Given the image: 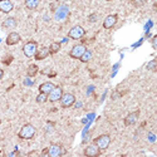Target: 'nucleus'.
<instances>
[{"mask_svg":"<svg viewBox=\"0 0 157 157\" xmlns=\"http://www.w3.org/2000/svg\"><path fill=\"white\" fill-rule=\"evenodd\" d=\"M140 118V111H135V112H131L127 114V117H124V126H133L136 124V122Z\"/></svg>","mask_w":157,"mask_h":157,"instance_id":"nucleus-12","label":"nucleus"},{"mask_svg":"<svg viewBox=\"0 0 157 157\" xmlns=\"http://www.w3.org/2000/svg\"><path fill=\"white\" fill-rule=\"evenodd\" d=\"M156 43H157V36H153V39H152V47H153L155 49L157 48V44H156Z\"/></svg>","mask_w":157,"mask_h":157,"instance_id":"nucleus-25","label":"nucleus"},{"mask_svg":"<svg viewBox=\"0 0 157 157\" xmlns=\"http://www.w3.org/2000/svg\"><path fill=\"white\" fill-rule=\"evenodd\" d=\"M67 153L65 148L62 145H57V143H52L48 147V156L49 157H60Z\"/></svg>","mask_w":157,"mask_h":157,"instance_id":"nucleus-5","label":"nucleus"},{"mask_svg":"<svg viewBox=\"0 0 157 157\" xmlns=\"http://www.w3.org/2000/svg\"><path fill=\"white\" fill-rule=\"evenodd\" d=\"M89 20L90 21H96L97 20V14H92V15H90V18H89Z\"/></svg>","mask_w":157,"mask_h":157,"instance_id":"nucleus-26","label":"nucleus"},{"mask_svg":"<svg viewBox=\"0 0 157 157\" xmlns=\"http://www.w3.org/2000/svg\"><path fill=\"white\" fill-rule=\"evenodd\" d=\"M146 68H147V71L156 72V69H157V60L156 59H152L151 62H148L147 65H146Z\"/></svg>","mask_w":157,"mask_h":157,"instance_id":"nucleus-21","label":"nucleus"},{"mask_svg":"<svg viewBox=\"0 0 157 157\" xmlns=\"http://www.w3.org/2000/svg\"><path fill=\"white\" fill-rule=\"evenodd\" d=\"M86 35V29L81 25H75V27L71 28V30L68 32V36L69 39H73V40H79Z\"/></svg>","mask_w":157,"mask_h":157,"instance_id":"nucleus-4","label":"nucleus"},{"mask_svg":"<svg viewBox=\"0 0 157 157\" xmlns=\"http://www.w3.org/2000/svg\"><path fill=\"white\" fill-rule=\"evenodd\" d=\"M20 42H21V36H20V34L17 33V32L9 33L8 36H6V39H5L6 45H17V44L20 43Z\"/></svg>","mask_w":157,"mask_h":157,"instance_id":"nucleus-11","label":"nucleus"},{"mask_svg":"<svg viewBox=\"0 0 157 157\" xmlns=\"http://www.w3.org/2000/svg\"><path fill=\"white\" fill-rule=\"evenodd\" d=\"M56 87V84L53 82H44L39 86V92L40 93H45V94H49L50 90Z\"/></svg>","mask_w":157,"mask_h":157,"instance_id":"nucleus-15","label":"nucleus"},{"mask_svg":"<svg viewBox=\"0 0 157 157\" xmlns=\"http://www.w3.org/2000/svg\"><path fill=\"white\" fill-rule=\"evenodd\" d=\"M39 4H40V0H25L24 2L25 8L29 10H35L39 6Z\"/></svg>","mask_w":157,"mask_h":157,"instance_id":"nucleus-17","label":"nucleus"},{"mask_svg":"<svg viewBox=\"0 0 157 157\" xmlns=\"http://www.w3.org/2000/svg\"><path fill=\"white\" fill-rule=\"evenodd\" d=\"M92 57H93V53H92V50H89V49H86V52L82 54V57L79 58V60L82 62V63H88L90 59H92Z\"/></svg>","mask_w":157,"mask_h":157,"instance_id":"nucleus-20","label":"nucleus"},{"mask_svg":"<svg viewBox=\"0 0 157 157\" xmlns=\"http://www.w3.org/2000/svg\"><path fill=\"white\" fill-rule=\"evenodd\" d=\"M0 124H2V118H0Z\"/></svg>","mask_w":157,"mask_h":157,"instance_id":"nucleus-30","label":"nucleus"},{"mask_svg":"<svg viewBox=\"0 0 157 157\" xmlns=\"http://www.w3.org/2000/svg\"><path fill=\"white\" fill-rule=\"evenodd\" d=\"M107 2H109V0H107Z\"/></svg>","mask_w":157,"mask_h":157,"instance_id":"nucleus-31","label":"nucleus"},{"mask_svg":"<svg viewBox=\"0 0 157 157\" xmlns=\"http://www.w3.org/2000/svg\"><path fill=\"white\" fill-rule=\"evenodd\" d=\"M60 48H62V43H59V42H54V43H52L50 45H49V54L50 56H54V54H57L58 52L60 50Z\"/></svg>","mask_w":157,"mask_h":157,"instance_id":"nucleus-18","label":"nucleus"},{"mask_svg":"<svg viewBox=\"0 0 157 157\" xmlns=\"http://www.w3.org/2000/svg\"><path fill=\"white\" fill-rule=\"evenodd\" d=\"M84 156H87V157H98L101 153H102V151L98 148V146L97 145H94V143H92V145H89V146H87L86 148H84Z\"/></svg>","mask_w":157,"mask_h":157,"instance_id":"nucleus-10","label":"nucleus"},{"mask_svg":"<svg viewBox=\"0 0 157 157\" xmlns=\"http://www.w3.org/2000/svg\"><path fill=\"white\" fill-rule=\"evenodd\" d=\"M42 156H48V148H44L42 151Z\"/></svg>","mask_w":157,"mask_h":157,"instance_id":"nucleus-27","label":"nucleus"},{"mask_svg":"<svg viewBox=\"0 0 157 157\" xmlns=\"http://www.w3.org/2000/svg\"><path fill=\"white\" fill-rule=\"evenodd\" d=\"M3 77H4V71H3V69H0V81L3 79Z\"/></svg>","mask_w":157,"mask_h":157,"instance_id":"nucleus-28","label":"nucleus"},{"mask_svg":"<svg viewBox=\"0 0 157 157\" xmlns=\"http://www.w3.org/2000/svg\"><path fill=\"white\" fill-rule=\"evenodd\" d=\"M63 88L59 87V86H56L53 89L50 90V93L48 94V101L52 102V103H56V102H59L62 94H63Z\"/></svg>","mask_w":157,"mask_h":157,"instance_id":"nucleus-7","label":"nucleus"},{"mask_svg":"<svg viewBox=\"0 0 157 157\" xmlns=\"http://www.w3.org/2000/svg\"><path fill=\"white\" fill-rule=\"evenodd\" d=\"M86 49H87V47L84 44H75L69 52V57L73 59H79L82 57V54L86 52Z\"/></svg>","mask_w":157,"mask_h":157,"instance_id":"nucleus-8","label":"nucleus"},{"mask_svg":"<svg viewBox=\"0 0 157 157\" xmlns=\"http://www.w3.org/2000/svg\"><path fill=\"white\" fill-rule=\"evenodd\" d=\"M35 133H36L35 127L30 123H27L20 128V131L18 132V137L20 140H32V138H34Z\"/></svg>","mask_w":157,"mask_h":157,"instance_id":"nucleus-1","label":"nucleus"},{"mask_svg":"<svg viewBox=\"0 0 157 157\" xmlns=\"http://www.w3.org/2000/svg\"><path fill=\"white\" fill-rule=\"evenodd\" d=\"M17 24H18L17 19H15V18H13V17H10V18H6V19L3 21L2 27H3L4 29H11V28H15V27H17Z\"/></svg>","mask_w":157,"mask_h":157,"instance_id":"nucleus-16","label":"nucleus"},{"mask_svg":"<svg viewBox=\"0 0 157 157\" xmlns=\"http://www.w3.org/2000/svg\"><path fill=\"white\" fill-rule=\"evenodd\" d=\"M49 56H50V54H49V49L45 48V47H43V48H40V49L38 48L34 58H35V60H43V59H45V58L49 57Z\"/></svg>","mask_w":157,"mask_h":157,"instance_id":"nucleus-14","label":"nucleus"},{"mask_svg":"<svg viewBox=\"0 0 157 157\" xmlns=\"http://www.w3.org/2000/svg\"><path fill=\"white\" fill-rule=\"evenodd\" d=\"M11 60H13V56H10V54H9V56H6V57L3 59V63H4V64H6V65H9V64L11 63Z\"/></svg>","mask_w":157,"mask_h":157,"instance_id":"nucleus-23","label":"nucleus"},{"mask_svg":"<svg viewBox=\"0 0 157 157\" xmlns=\"http://www.w3.org/2000/svg\"><path fill=\"white\" fill-rule=\"evenodd\" d=\"M38 72H39V67H38V65L36 64H30L29 67H28V69H27V75L29 78H33V77H35L38 74Z\"/></svg>","mask_w":157,"mask_h":157,"instance_id":"nucleus-19","label":"nucleus"},{"mask_svg":"<svg viewBox=\"0 0 157 157\" xmlns=\"http://www.w3.org/2000/svg\"><path fill=\"white\" fill-rule=\"evenodd\" d=\"M36 103H45L47 101H48V94H45V93H40V92H39V94L36 96Z\"/></svg>","mask_w":157,"mask_h":157,"instance_id":"nucleus-22","label":"nucleus"},{"mask_svg":"<svg viewBox=\"0 0 157 157\" xmlns=\"http://www.w3.org/2000/svg\"><path fill=\"white\" fill-rule=\"evenodd\" d=\"M118 21V15L117 14H109L103 20V28L104 29H112Z\"/></svg>","mask_w":157,"mask_h":157,"instance_id":"nucleus-9","label":"nucleus"},{"mask_svg":"<svg viewBox=\"0 0 157 157\" xmlns=\"http://www.w3.org/2000/svg\"><path fill=\"white\" fill-rule=\"evenodd\" d=\"M17 155H19V153H18V152H11V153H9L8 156H10V157H11V156H17Z\"/></svg>","mask_w":157,"mask_h":157,"instance_id":"nucleus-29","label":"nucleus"},{"mask_svg":"<svg viewBox=\"0 0 157 157\" xmlns=\"http://www.w3.org/2000/svg\"><path fill=\"white\" fill-rule=\"evenodd\" d=\"M93 143L98 146V148L101 151H106L111 145V136L107 135V133L101 135V136H98L93 140Z\"/></svg>","mask_w":157,"mask_h":157,"instance_id":"nucleus-2","label":"nucleus"},{"mask_svg":"<svg viewBox=\"0 0 157 157\" xmlns=\"http://www.w3.org/2000/svg\"><path fill=\"white\" fill-rule=\"evenodd\" d=\"M13 9H14V4H13L11 0H0V11L2 13H10Z\"/></svg>","mask_w":157,"mask_h":157,"instance_id":"nucleus-13","label":"nucleus"},{"mask_svg":"<svg viewBox=\"0 0 157 157\" xmlns=\"http://www.w3.org/2000/svg\"><path fill=\"white\" fill-rule=\"evenodd\" d=\"M0 153H2V151H0Z\"/></svg>","mask_w":157,"mask_h":157,"instance_id":"nucleus-32","label":"nucleus"},{"mask_svg":"<svg viewBox=\"0 0 157 157\" xmlns=\"http://www.w3.org/2000/svg\"><path fill=\"white\" fill-rule=\"evenodd\" d=\"M146 0H132V3H133V5L135 6H141V5H143V3H145Z\"/></svg>","mask_w":157,"mask_h":157,"instance_id":"nucleus-24","label":"nucleus"},{"mask_svg":"<svg viewBox=\"0 0 157 157\" xmlns=\"http://www.w3.org/2000/svg\"><path fill=\"white\" fill-rule=\"evenodd\" d=\"M36 50H38V43L35 40H29L23 47V53L27 58H34Z\"/></svg>","mask_w":157,"mask_h":157,"instance_id":"nucleus-3","label":"nucleus"},{"mask_svg":"<svg viewBox=\"0 0 157 157\" xmlns=\"http://www.w3.org/2000/svg\"><path fill=\"white\" fill-rule=\"evenodd\" d=\"M59 102L62 108H69L75 103V96L73 93H63Z\"/></svg>","mask_w":157,"mask_h":157,"instance_id":"nucleus-6","label":"nucleus"}]
</instances>
